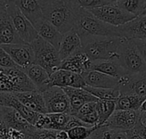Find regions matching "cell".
Segmentation results:
<instances>
[{"instance_id":"44dd1931","label":"cell","mask_w":146,"mask_h":139,"mask_svg":"<svg viewBox=\"0 0 146 139\" xmlns=\"http://www.w3.org/2000/svg\"><path fill=\"white\" fill-rule=\"evenodd\" d=\"M86 85L94 88L118 89L119 79L95 70H89L81 74Z\"/></svg>"},{"instance_id":"836d02e7","label":"cell","mask_w":146,"mask_h":139,"mask_svg":"<svg viewBox=\"0 0 146 139\" xmlns=\"http://www.w3.org/2000/svg\"><path fill=\"white\" fill-rule=\"evenodd\" d=\"M57 131L34 128L26 136L29 139H57Z\"/></svg>"},{"instance_id":"f546056e","label":"cell","mask_w":146,"mask_h":139,"mask_svg":"<svg viewBox=\"0 0 146 139\" xmlns=\"http://www.w3.org/2000/svg\"><path fill=\"white\" fill-rule=\"evenodd\" d=\"M96 111L98 115V126H103L115 111V101L98 100L96 103Z\"/></svg>"},{"instance_id":"c3c4849f","label":"cell","mask_w":146,"mask_h":139,"mask_svg":"<svg viewBox=\"0 0 146 139\" xmlns=\"http://www.w3.org/2000/svg\"><path fill=\"white\" fill-rule=\"evenodd\" d=\"M9 2H12V0H5V3H9Z\"/></svg>"},{"instance_id":"bcb514c9","label":"cell","mask_w":146,"mask_h":139,"mask_svg":"<svg viewBox=\"0 0 146 139\" xmlns=\"http://www.w3.org/2000/svg\"><path fill=\"white\" fill-rule=\"evenodd\" d=\"M109 3H116L119 0H107Z\"/></svg>"},{"instance_id":"f6af8a7d","label":"cell","mask_w":146,"mask_h":139,"mask_svg":"<svg viewBox=\"0 0 146 139\" xmlns=\"http://www.w3.org/2000/svg\"><path fill=\"white\" fill-rule=\"evenodd\" d=\"M6 9V3L5 0H0V9Z\"/></svg>"},{"instance_id":"ffe728a7","label":"cell","mask_w":146,"mask_h":139,"mask_svg":"<svg viewBox=\"0 0 146 139\" xmlns=\"http://www.w3.org/2000/svg\"><path fill=\"white\" fill-rule=\"evenodd\" d=\"M63 91L68 97L70 103V115H75L78 110L86 103L98 102V99L83 88L64 87Z\"/></svg>"},{"instance_id":"9c48e42d","label":"cell","mask_w":146,"mask_h":139,"mask_svg":"<svg viewBox=\"0 0 146 139\" xmlns=\"http://www.w3.org/2000/svg\"><path fill=\"white\" fill-rule=\"evenodd\" d=\"M47 113L70 114L69 99L62 88L50 86L42 92Z\"/></svg>"},{"instance_id":"cb8c5ba5","label":"cell","mask_w":146,"mask_h":139,"mask_svg":"<svg viewBox=\"0 0 146 139\" xmlns=\"http://www.w3.org/2000/svg\"><path fill=\"white\" fill-rule=\"evenodd\" d=\"M23 15L32 22L34 27L43 20V11L40 0H12Z\"/></svg>"},{"instance_id":"ee69618b","label":"cell","mask_w":146,"mask_h":139,"mask_svg":"<svg viewBox=\"0 0 146 139\" xmlns=\"http://www.w3.org/2000/svg\"><path fill=\"white\" fill-rule=\"evenodd\" d=\"M139 111H140V112H146V99L144 101V103H142Z\"/></svg>"},{"instance_id":"8fae6325","label":"cell","mask_w":146,"mask_h":139,"mask_svg":"<svg viewBox=\"0 0 146 139\" xmlns=\"http://www.w3.org/2000/svg\"><path fill=\"white\" fill-rule=\"evenodd\" d=\"M2 46L19 68L25 69L34 63V54L30 44L21 43Z\"/></svg>"},{"instance_id":"7bdbcfd3","label":"cell","mask_w":146,"mask_h":139,"mask_svg":"<svg viewBox=\"0 0 146 139\" xmlns=\"http://www.w3.org/2000/svg\"><path fill=\"white\" fill-rule=\"evenodd\" d=\"M57 139H68V132L65 130H61V131H57Z\"/></svg>"},{"instance_id":"8992f818","label":"cell","mask_w":146,"mask_h":139,"mask_svg":"<svg viewBox=\"0 0 146 139\" xmlns=\"http://www.w3.org/2000/svg\"><path fill=\"white\" fill-rule=\"evenodd\" d=\"M117 61L129 75L146 71V62L133 39L122 38Z\"/></svg>"},{"instance_id":"83f0119b","label":"cell","mask_w":146,"mask_h":139,"mask_svg":"<svg viewBox=\"0 0 146 139\" xmlns=\"http://www.w3.org/2000/svg\"><path fill=\"white\" fill-rule=\"evenodd\" d=\"M146 97L138 95H120L115 100V110H134L139 111Z\"/></svg>"},{"instance_id":"b9f144b4","label":"cell","mask_w":146,"mask_h":139,"mask_svg":"<svg viewBox=\"0 0 146 139\" xmlns=\"http://www.w3.org/2000/svg\"><path fill=\"white\" fill-rule=\"evenodd\" d=\"M127 139H144L142 137H140L133 129L127 131Z\"/></svg>"},{"instance_id":"5bb4252c","label":"cell","mask_w":146,"mask_h":139,"mask_svg":"<svg viewBox=\"0 0 146 139\" xmlns=\"http://www.w3.org/2000/svg\"><path fill=\"white\" fill-rule=\"evenodd\" d=\"M50 85L61 88H85L86 86V84L81 74L64 69H58L52 74H50Z\"/></svg>"},{"instance_id":"2e32d148","label":"cell","mask_w":146,"mask_h":139,"mask_svg":"<svg viewBox=\"0 0 146 139\" xmlns=\"http://www.w3.org/2000/svg\"><path fill=\"white\" fill-rule=\"evenodd\" d=\"M24 43L16 32L13 21L6 9H0V44Z\"/></svg>"},{"instance_id":"52a82bcc","label":"cell","mask_w":146,"mask_h":139,"mask_svg":"<svg viewBox=\"0 0 146 139\" xmlns=\"http://www.w3.org/2000/svg\"><path fill=\"white\" fill-rule=\"evenodd\" d=\"M6 10L13 21L16 32L24 43L31 44L38 37V33L34 26L14 2L6 3Z\"/></svg>"},{"instance_id":"f1b7e54d","label":"cell","mask_w":146,"mask_h":139,"mask_svg":"<svg viewBox=\"0 0 146 139\" xmlns=\"http://www.w3.org/2000/svg\"><path fill=\"white\" fill-rule=\"evenodd\" d=\"M87 139H127V134L125 131L103 125L98 126Z\"/></svg>"},{"instance_id":"d6a6232c","label":"cell","mask_w":146,"mask_h":139,"mask_svg":"<svg viewBox=\"0 0 146 139\" xmlns=\"http://www.w3.org/2000/svg\"><path fill=\"white\" fill-rule=\"evenodd\" d=\"M97 126H75L67 131L68 139H87Z\"/></svg>"},{"instance_id":"4316f807","label":"cell","mask_w":146,"mask_h":139,"mask_svg":"<svg viewBox=\"0 0 146 139\" xmlns=\"http://www.w3.org/2000/svg\"><path fill=\"white\" fill-rule=\"evenodd\" d=\"M91 70L101 72L103 73H105L118 79L127 74L117 60L94 61L92 63Z\"/></svg>"},{"instance_id":"ac0fdd59","label":"cell","mask_w":146,"mask_h":139,"mask_svg":"<svg viewBox=\"0 0 146 139\" xmlns=\"http://www.w3.org/2000/svg\"><path fill=\"white\" fill-rule=\"evenodd\" d=\"M92 63V61L81 49L62 61L59 69H64L82 74L85 72L91 70Z\"/></svg>"},{"instance_id":"7402d4cb","label":"cell","mask_w":146,"mask_h":139,"mask_svg":"<svg viewBox=\"0 0 146 139\" xmlns=\"http://www.w3.org/2000/svg\"><path fill=\"white\" fill-rule=\"evenodd\" d=\"M14 94L19 99V101L29 109L38 114H47L42 92L35 90L24 92H16Z\"/></svg>"},{"instance_id":"60d3db41","label":"cell","mask_w":146,"mask_h":139,"mask_svg":"<svg viewBox=\"0 0 146 139\" xmlns=\"http://www.w3.org/2000/svg\"><path fill=\"white\" fill-rule=\"evenodd\" d=\"M8 132H9V128L0 120V139H9Z\"/></svg>"},{"instance_id":"3957f363","label":"cell","mask_w":146,"mask_h":139,"mask_svg":"<svg viewBox=\"0 0 146 139\" xmlns=\"http://www.w3.org/2000/svg\"><path fill=\"white\" fill-rule=\"evenodd\" d=\"M74 29L76 31L80 39L87 36H105L121 37L119 26L107 24L89 10L78 8Z\"/></svg>"},{"instance_id":"30bf717a","label":"cell","mask_w":146,"mask_h":139,"mask_svg":"<svg viewBox=\"0 0 146 139\" xmlns=\"http://www.w3.org/2000/svg\"><path fill=\"white\" fill-rule=\"evenodd\" d=\"M118 90L121 95H138L146 97V71L119 79Z\"/></svg>"},{"instance_id":"f35d334b","label":"cell","mask_w":146,"mask_h":139,"mask_svg":"<svg viewBox=\"0 0 146 139\" xmlns=\"http://www.w3.org/2000/svg\"><path fill=\"white\" fill-rule=\"evenodd\" d=\"M139 53L146 62V39H133Z\"/></svg>"},{"instance_id":"8d00e7d4","label":"cell","mask_w":146,"mask_h":139,"mask_svg":"<svg viewBox=\"0 0 146 139\" xmlns=\"http://www.w3.org/2000/svg\"><path fill=\"white\" fill-rule=\"evenodd\" d=\"M80 120H81L85 124L90 126H98V115L97 111L92 112L91 114L78 117Z\"/></svg>"},{"instance_id":"9a60e30c","label":"cell","mask_w":146,"mask_h":139,"mask_svg":"<svg viewBox=\"0 0 146 139\" xmlns=\"http://www.w3.org/2000/svg\"><path fill=\"white\" fill-rule=\"evenodd\" d=\"M0 104L2 106L9 107L15 109L33 126L35 125V123L37 122L41 115L26 107L22 103L19 101V99L15 97L14 93L0 91Z\"/></svg>"},{"instance_id":"6da1fadb","label":"cell","mask_w":146,"mask_h":139,"mask_svg":"<svg viewBox=\"0 0 146 139\" xmlns=\"http://www.w3.org/2000/svg\"><path fill=\"white\" fill-rule=\"evenodd\" d=\"M43 15L62 34L74 26L78 7L72 0H40Z\"/></svg>"},{"instance_id":"4fadbf2b","label":"cell","mask_w":146,"mask_h":139,"mask_svg":"<svg viewBox=\"0 0 146 139\" xmlns=\"http://www.w3.org/2000/svg\"><path fill=\"white\" fill-rule=\"evenodd\" d=\"M139 118V111L115 110L104 125L114 129L127 132L134 128Z\"/></svg>"},{"instance_id":"7dc6e473","label":"cell","mask_w":146,"mask_h":139,"mask_svg":"<svg viewBox=\"0 0 146 139\" xmlns=\"http://www.w3.org/2000/svg\"><path fill=\"white\" fill-rule=\"evenodd\" d=\"M20 139H29V138H28L26 136V134H25V136H24V137H22L21 138H20Z\"/></svg>"},{"instance_id":"e0dca14e","label":"cell","mask_w":146,"mask_h":139,"mask_svg":"<svg viewBox=\"0 0 146 139\" xmlns=\"http://www.w3.org/2000/svg\"><path fill=\"white\" fill-rule=\"evenodd\" d=\"M70 118L71 115L67 113L41 114L34 126L37 129H47L55 131L65 130Z\"/></svg>"},{"instance_id":"4dcf8cb0","label":"cell","mask_w":146,"mask_h":139,"mask_svg":"<svg viewBox=\"0 0 146 139\" xmlns=\"http://www.w3.org/2000/svg\"><path fill=\"white\" fill-rule=\"evenodd\" d=\"M116 4L123 10L137 17L144 13L146 8V0H119Z\"/></svg>"},{"instance_id":"d6986e66","label":"cell","mask_w":146,"mask_h":139,"mask_svg":"<svg viewBox=\"0 0 146 139\" xmlns=\"http://www.w3.org/2000/svg\"><path fill=\"white\" fill-rule=\"evenodd\" d=\"M121 38L127 39H146V15L137 16L127 23L119 26Z\"/></svg>"},{"instance_id":"277c9868","label":"cell","mask_w":146,"mask_h":139,"mask_svg":"<svg viewBox=\"0 0 146 139\" xmlns=\"http://www.w3.org/2000/svg\"><path fill=\"white\" fill-rule=\"evenodd\" d=\"M37 90L24 70L19 67L0 68V91L24 92Z\"/></svg>"},{"instance_id":"d4e9b609","label":"cell","mask_w":146,"mask_h":139,"mask_svg":"<svg viewBox=\"0 0 146 139\" xmlns=\"http://www.w3.org/2000/svg\"><path fill=\"white\" fill-rule=\"evenodd\" d=\"M23 70L29 79L32 81V83L35 85L37 91L44 92L45 90L50 87V74L44 68H43L39 65L33 63Z\"/></svg>"},{"instance_id":"1f68e13d","label":"cell","mask_w":146,"mask_h":139,"mask_svg":"<svg viewBox=\"0 0 146 139\" xmlns=\"http://www.w3.org/2000/svg\"><path fill=\"white\" fill-rule=\"evenodd\" d=\"M89 91L92 95L97 97L98 100H112L115 101L120 97V91L117 88L107 89V88H94L86 85L83 88Z\"/></svg>"},{"instance_id":"7a4b0ae2","label":"cell","mask_w":146,"mask_h":139,"mask_svg":"<svg viewBox=\"0 0 146 139\" xmlns=\"http://www.w3.org/2000/svg\"><path fill=\"white\" fill-rule=\"evenodd\" d=\"M123 38L87 36L81 38L82 50L92 61L117 60Z\"/></svg>"},{"instance_id":"ba28073f","label":"cell","mask_w":146,"mask_h":139,"mask_svg":"<svg viewBox=\"0 0 146 139\" xmlns=\"http://www.w3.org/2000/svg\"><path fill=\"white\" fill-rule=\"evenodd\" d=\"M100 21L115 26H122L136 18L135 15L123 10L116 3H110L89 10Z\"/></svg>"},{"instance_id":"74e56055","label":"cell","mask_w":146,"mask_h":139,"mask_svg":"<svg viewBox=\"0 0 146 139\" xmlns=\"http://www.w3.org/2000/svg\"><path fill=\"white\" fill-rule=\"evenodd\" d=\"M96 103H97V102H89V103H85L78 110V112L76 113L75 116L76 117H80V116L91 114L92 112H95L96 111Z\"/></svg>"},{"instance_id":"681fc988","label":"cell","mask_w":146,"mask_h":139,"mask_svg":"<svg viewBox=\"0 0 146 139\" xmlns=\"http://www.w3.org/2000/svg\"><path fill=\"white\" fill-rule=\"evenodd\" d=\"M142 15H146V8H145V11H144V13H143Z\"/></svg>"},{"instance_id":"ab89813d","label":"cell","mask_w":146,"mask_h":139,"mask_svg":"<svg viewBox=\"0 0 146 139\" xmlns=\"http://www.w3.org/2000/svg\"><path fill=\"white\" fill-rule=\"evenodd\" d=\"M133 130H134L140 137H142L144 139H146V126L142 124V122L140 121L139 118V120H138V121H137V123H136V125H135Z\"/></svg>"},{"instance_id":"5b68a950","label":"cell","mask_w":146,"mask_h":139,"mask_svg":"<svg viewBox=\"0 0 146 139\" xmlns=\"http://www.w3.org/2000/svg\"><path fill=\"white\" fill-rule=\"evenodd\" d=\"M30 45L33 50L35 64L44 68L50 76L59 69L62 60L58 50L52 44L38 36L30 44Z\"/></svg>"},{"instance_id":"7c38bea8","label":"cell","mask_w":146,"mask_h":139,"mask_svg":"<svg viewBox=\"0 0 146 139\" xmlns=\"http://www.w3.org/2000/svg\"><path fill=\"white\" fill-rule=\"evenodd\" d=\"M0 120L8 128L24 132L26 135L35 128V126L31 125L19 112L9 107L1 106Z\"/></svg>"},{"instance_id":"e575fe53","label":"cell","mask_w":146,"mask_h":139,"mask_svg":"<svg viewBox=\"0 0 146 139\" xmlns=\"http://www.w3.org/2000/svg\"><path fill=\"white\" fill-rule=\"evenodd\" d=\"M72 2L76 7L87 10L110 4L107 0H72Z\"/></svg>"},{"instance_id":"484cf974","label":"cell","mask_w":146,"mask_h":139,"mask_svg":"<svg viewBox=\"0 0 146 139\" xmlns=\"http://www.w3.org/2000/svg\"><path fill=\"white\" fill-rule=\"evenodd\" d=\"M35 28L40 38L52 44L56 49H59L63 34L53 24L47 20L43 19L35 26Z\"/></svg>"},{"instance_id":"d590c367","label":"cell","mask_w":146,"mask_h":139,"mask_svg":"<svg viewBox=\"0 0 146 139\" xmlns=\"http://www.w3.org/2000/svg\"><path fill=\"white\" fill-rule=\"evenodd\" d=\"M18 67L11 59L9 55L0 44V68H15Z\"/></svg>"},{"instance_id":"603a6c76","label":"cell","mask_w":146,"mask_h":139,"mask_svg":"<svg viewBox=\"0 0 146 139\" xmlns=\"http://www.w3.org/2000/svg\"><path fill=\"white\" fill-rule=\"evenodd\" d=\"M82 49L81 39L76 31L73 28L65 34H63L62 39L61 41L58 53L62 61L68 58L71 55L74 54L78 50Z\"/></svg>"}]
</instances>
